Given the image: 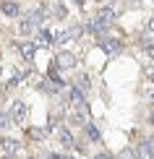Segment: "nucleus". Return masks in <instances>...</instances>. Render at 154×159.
I'll use <instances>...</instances> for the list:
<instances>
[{
	"instance_id": "nucleus-1",
	"label": "nucleus",
	"mask_w": 154,
	"mask_h": 159,
	"mask_svg": "<svg viewBox=\"0 0 154 159\" xmlns=\"http://www.w3.org/2000/svg\"><path fill=\"white\" fill-rule=\"evenodd\" d=\"M136 157H138V159H152V157H154V141L141 138L138 146H136Z\"/></svg>"
},
{
	"instance_id": "nucleus-2",
	"label": "nucleus",
	"mask_w": 154,
	"mask_h": 159,
	"mask_svg": "<svg viewBox=\"0 0 154 159\" xmlns=\"http://www.w3.org/2000/svg\"><path fill=\"white\" fill-rule=\"evenodd\" d=\"M76 65V57L71 55V52H60V55L55 57V68H60V70H68V68H73Z\"/></svg>"
},
{
	"instance_id": "nucleus-3",
	"label": "nucleus",
	"mask_w": 154,
	"mask_h": 159,
	"mask_svg": "<svg viewBox=\"0 0 154 159\" xmlns=\"http://www.w3.org/2000/svg\"><path fill=\"white\" fill-rule=\"evenodd\" d=\"M11 117H13V120H24V117H26V104H24V102H13Z\"/></svg>"
},
{
	"instance_id": "nucleus-4",
	"label": "nucleus",
	"mask_w": 154,
	"mask_h": 159,
	"mask_svg": "<svg viewBox=\"0 0 154 159\" xmlns=\"http://www.w3.org/2000/svg\"><path fill=\"white\" fill-rule=\"evenodd\" d=\"M47 78L52 81V86H58V89H60V86L65 84V81H63V73H60V68H55V65H52V68H50V73H47Z\"/></svg>"
},
{
	"instance_id": "nucleus-5",
	"label": "nucleus",
	"mask_w": 154,
	"mask_h": 159,
	"mask_svg": "<svg viewBox=\"0 0 154 159\" xmlns=\"http://www.w3.org/2000/svg\"><path fill=\"white\" fill-rule=\"evenodd\" d=\"M84 130H86V136H89V141H94V143L102 141V136H99V130H97V125H94V123H86V125H84Z\"/></svg>"
},
{
	"instance_id": "nucleus-6",
	"label": "nucleus",
	"mask_w": 154,
	"mask_h": 159,
	"mask_svg": "<svg viewBox=\"0 0 154 159\" xmlns=\"http://www.w3.org/2000/svg\"><path fill=\"white\" fill-rule=\"evenodd\" d=\"M50 42H55L52 34H50V31H42V34L34 39V47H50Z\"/></svg>"
},
{
	"instance_id": "nucleus-7",
	"label": "nucleus",
	"mask_w": 154,
	"mask_h": 159,
	"mask_svg": "<svg viewBox=\"0 0 154 159\" xmlns=\"http://www.w3.org/2000/svg\"><path fill=\"white\" fill-rule=\"evenodd\" d=\"M0 8H3V13H5V16H11V18H16V16H18V5H16V3H8V0H3V3H0Z\"/></svg>"
},
{
	"instance_id": "nucleus-8",
	"label": "nucleus",
	"mask_w": 154,
	"mask_h": 159,
	"mask_svg": "<svg viewBox=\"0 0 154 159\" xmlns=\"http://www.w3.org/2000/svg\"><path fill=\"white\" fill-rule=\"evenodd\" d=\"M18 47H21V55L26 57V60H31V57H34V52H37V47H34L31 42H21Z\"/></svg>"
},
{
	"instance_id": "nucleus-9",
	"label": "nucleus",
	"mask_w": 154,
	"mask_h": 159,
	"mask_svg": "<svg viewBox=\"0 0 154 159\" xmlns=\"http://www.w3.org/2000/svg\"><path fill=\"white\" fill-rule=\"evenodd\" d=\"M97 18H99L102 24H110V21H115V11H112V8H102Z\"/></svg>"
},
{
	"instance_id": "nucleus-10",
	"label": "nucleus",
	"mask_w": 154,
	"mask_h": 159,
	"mask_svg": "<svg viewBox=\"0 0 154 159\" xmlns=\"http://www.w3.org/2000/svg\"><path fill=\"white\" fill-rule=\"evenodd\" d=\"M60 141H63L65 149H73V146H76V141H73V136L68 133V130H60Z\"/></svg>"
},
{
	"instance_id": "nucleus-11",
	"label": "nucleus",
	"mask_w": 154,
	"mask_h": 159,
	"mask_svg": "<svg viewBox=\"0 0 154 159\" xmlns=\"http://www.w3.org/2000/svg\"><path fill=\"white\" fill-rule=\"evenodd\" d=\"M26 133H29L31 138H34V141H44V136H47V130H42V128H29Z\"/></svg>"
},
{
	"instance_id": "nucleus-12",
	"label": "nucleus",
	"mask_w": 154,
	"mask_h": 159,
	"mask_svg": "<svg viewBox=\"0 0 154 159\" xmlns=\"http://www.w3.org/2000/svg\"><path fill=\"white\" fill-rule=\"evenodd\" d=\"M0 143H3V151H5V154H13V151L18 149V143H16V141H11V138H3Z\"/></svg>"
},
{
	"instance_id": "nucleus-13",
	"label": "nucleus",
	"mask_w": 154,
	"mask_h": 159,
	"mask_svg": "<svg viewBox=\"0 0 154 159\" xmlns=\"http://www.w3.org/2000/svg\"><path fill=\"white\" fill-rule=\"evenodd\" d=\"M105 26H107V24H102L99 18H94V21H89V31H94V34H102Z\"/></svg>"
},
{
	"instance_id": "nucleus-14",
	"label": "nucleus",
	"mask_w": 154,
	"mask_h": 159,
	"mask_svg": "<svg viewBox=\"0 0 154 159\" xmlns=\"http://www.w3.org/2000/svg\"><path fill=\"white\" fill-rule=\"evenodd\" d=\"M102 47H105L107 52H120V42H115V39H112V42H110V39H105Z\"/></svg>"
},
{
	"instance_id": "nucleus-15",
	"label": "nucleus",
	"mask_w": 154,
	"mask_h": 159,
	"mask_svg": "<svg viewBox=\"0 0 154 159\" xmlns=\"http://www.w3.org/2000/svg\"><path fill=\"white\" fill-rule=\"evenodd\" d=\"M8 125H13V117L11 115H0V128H8Z\"/></svg>"
},
{
	"instance_id": "nucleus-16",
	"label": "nucleus",
	"mask_w": 154,
	"mask_h": 159,
	"mask_svg": "<svg viewBox=\"0 0 154 159\" xmlns=\"http://www.w3.org/2000/svg\"><path fill=\"white\" fill-rule=\"evenodd\" d=\"M118 159H136V154H133V149H123Z\"/></svg>"
},
{
	"instance_id": "nucleus-17",
	"label": "nucleus",
	"mask_w": 154,
	"mask_h": 159,
	"mask_svg": "<svg viewBox=\"0 0 154 159\" xmlns=\"http://www.w3.org/2000/svg\"><path fill=\"white\" fill-rule=\"evenodd\" d=\"M146 78L154 84V65H146Z\"/></svg>"
},
{
	"instance_id": "nucleus-18",
	"label": "nucleus",
	"mask_w": 154,
	"mask_h": 159,
	"mask_svg": "<svg viewBox=\"0 0 154 159\" xmlns=\"http://www.w3.org/2000/svg\"><path fill=\"white\" fill-rule=\"evenodd\" d=\"M78 86H81V89H86V86H89V78L81 76V78H78Z\"/></svg>"
},
{
	"instance_id": "nucleus-19",
	"label": "nucleus",
	"mask_w": 154,
	"mask_h": 159,
	"mask_svg": "<svg viewBox=\"0 0 154 159\" xmlns=\"http://www.w3.org/2000/svg\"><path fill=\"white\" fill-rule=\"evenodd\" d=\"M146 31H149V34L154 37V18H149V24H146Z\"/></svg>"
},
{
	"instance_id": "nucleus-20",
	"label": "nucleus",
	"mask_w": 154,
	"mask_h": 159,
	"mask_svg": "<svg viewBox=\"0 0 154 159\" xmlns=\"http://www.w3.org/2000/svg\"><path fill=\"white\" fill-rule=\"evenodd\" d=\"M44 159H68V157H60V154H47Z\"/></svg>"
},
{
	"instance_id": "nucleus-21",
	"label": "nucleus",
	"mask_w": 154,
	"mask_h": 159,
	"mask_svg": "<svg viewBox=\"0 0 154 159\" xmlns=\"http://www.w3.org/2000/svg\"><path fill=\"white\" fill-rule=\"evenodd\" d=\"M94 159H112V157H110V154H97Z\"/></svg>"
},
{
	"instance_id": "nucleus-22",
	"label": "nucleus",
	"mask_w": 154,
	"mask_h": 159,
	"mask_svg": "<svg viewBox=\"0 0 154 159\" xmlns=\"http://www.w3.org/2000/svg\"><path fill=\"white\" fill-rule=\"evenodd\" d=\"M149 125H154V110H152V115H149Z\"/></svg>"
},
{
	"instance_id": "nucleus-23",
	"label": "nucleus",
	"mask_w": 154,
	"mask_h": 159,
	"mask_svg": "<svg viewBox=\"0 0 154 159\" xmlns=\"http://www.w3.org/2000/svg\"><path fill=\"white\" fill-rule=\"evenodd\" d=\"M73 3H76V5H84V0H73Z\"/></svg>"
},
{
	"instance_id": "nucleus-24",
	"label": "nucleus",
	"mask_w": 154,
	"mask_h": 159,
	"mask_svg": "<svg viewBox=\"0 0 154 159\" xmlns=\"http://www.w3.org/2000/svg\"><path fill=\"white\" fill-rule=\"evenodd\" d=\"M0 73H3V68H0Z\"/></svg>"
},
{
	"instance_id": "nucleus-25",
	"label": "nucleus",
	"mask_w": 154,
	"mask_h": 159,
	"mask_svg": "<svg viewBox=\"0 0 154 159\" xmlns=\"http://www.w3.org/2000/svg\"><path fill=\"white\" fill-rule=\"evenodd\" d=\"M97 3H102V0H97Z\"/></svg>"
},
{
	"instance_id": "nucleus-26",
	"label": "nucleus",
	"mask_w": 154,
	"mask_h": 159,
	"mask_svg": "<svg viewBox=\"0 0 154 159\" xmlns=\"http://www.w3.org/2000/svg\"><path fill=\"white\" fill-rule=\"evenodd\" d=\"M29 159H34V157H29Z\"/></svg>"
},
{
	"instance_id": "nucleus-27",
	"label": "nucleus",
	"mask_w": 154,
	"mask_h": 159,
	"mask_svg": "<svg viewBox=\"0 0 154 159\" xmlns=\"http://www.w3.org/2000/svg\"><path fill=\"white\" fill-rule=\"evenodd\" d=\"M152 159H154V157H152Z\"/></svg>"
}]
</instances>
